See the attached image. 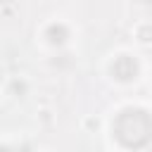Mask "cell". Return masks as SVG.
I'll list each match as a JSON object with an SVG mask.
<instances>
[{
    "instance_id": "6da1fadb",
    "label": "cell",
    "mask_w": 152,
    "mask_h": 152,
    "mask_svg": "<svg viewBox=\"0 0 152 152\" xmlns=\"http://www.w3.org/2000/svg\"><path fill=\"white\" fill-rule=\"evenodd\" d=\"M112 71L116 74V78H121V81H128V78H133L135 76V62L131 59V57H119L116 62H114V66H112Z\"/></svg>"
}]
</instances>
